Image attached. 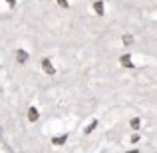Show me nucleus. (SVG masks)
<instances>
[{"label": "nucleus", "instance_id": "nucleus-11", "mask_svg": "<svg viewBox=\"0 0 157 153\" xmlns=\"http://www.w3.org/2000/svg\"><path fill=\"white\" fill-rule=\"evenodd\" d=\"M129 153H139V151H137V149H131V151H129Z\"/></svg>", "mask_w": 157, "mask_h": 153}, {"label": "nucleus", "instance_id": "nucleus-8", "mask_svg": "<svg viewBox=\"0 0 157 153\" xmlns=\"http://www.w3.org/2000/svg\"><path fill=\"white\" fill-rule=\"evenodd\" d=\"M94 8H96L98 14H104V4H101V2H96V4H94Z\"/></svg>", "mask_w": 157, "mask_h": 153}, {"label": "nucleus", "instance_id": "nucleus-4", "mask_svg": "<svg viewBox=\"0 0 157 153\" xmlns=\"http://www.w3.org/2000/svg\"><path fill=\"white\" fill-rule=\"evenodd\" d=\"M38 115H40V113H38V109H36L34 105L28 109V119H30V121H38Z\"/></svg>", "mask_w": 157, "mask_h": 153}, {"label": "nucleus", "instance_id": "nucleus-5", "mask_svg": "<svg viewBox=\"0 0 157 153\" xmlns=\"http://www.w3.org/2000/svg\"><path fill=\"white\" fill-rule=\"evenodd\" d=\"M52 143H54V145H64V143H66V135H58V137H54Z\"/></svg>", "mask_w": 157, "mask_h": 153}, {"label": "nucleus", "instance_id": "nucleus-12", "mask_svg": "<svg viewBox=\"0 0 157 153\" xmlns=\"http://www.w3.org/2000/svg\"><path fill=\"white\" fill-rule=\"evenodd\" d=\"M0 137H2V127H0Z\"/></svg>", "mask_w": 157, "mask_h": 153}, {"label": "nucleus", "instance_id": "nucleus-7", "mask_svg": "<svg viewBox=\"0 0 157 153\" xmlns=\"http://www.w3.org/2000/svg\"><path fill=\"white\" fill-rule=\"evenodd\" d=\"M139 125H141V119H139V117L131 119V127H133V129H139Z\"/></svg>", "mask_w": 157, "mask_h": 153}, {"label": "nucleus", "instance_id": "nucleus-6", "mask_svg": "<svg viewBox=\"0 0 157 153\" xmlns=\"http://www.w3.org/2000/svg\"><path fill=\"white\" fill-rule=\"evenodd\" d=\"M121 42L125 44V46H131V44H133V36H131V34H125V36L121 38Z\"/></svg>", "mask_w": 157, "mask_h": 153}, {"label": "nucleus", "instance_id": "nucleus-9", "mask_svg": "<svg viewBox=\"0 0 157 153\" xmlns=\"http://www.w3.org/2000/svg\"><path fill=\"white\" fill-rule=\"evenodd\" d=\"M96 127H98V121H94V123H90V125H88V127H86V133H90V131H92V129H96Z\"/></svg>", "mask_w": 157, "mask_h": 153}, {"label": "nucleus", "instance_id": "nucleus-10", "mask_svg": "<svg viewBox=\"0 0 157 153\" xmlns=\"http://www.w3.org/2000/svg\"><path fill=\"white\" fill-rule=\"evenodd\" d=\"M131 141L137 143V141H139V135H137V133H133V135H131Z\"/></svg>", "mask_w": 157, "mask_h": 153}, {"label": "nucleus", "instance_id": "nucleus-3", "mask_svg": "<svg viewBox=\"0 0 157 153\" xmlns=\"http://www.w3.org/2000/svg\"><path fill=\"white\" fill-rule=\"evenodd\" d=\"M119 62H121V66H125V68H133V62H131V56H129V54L121 56V58H119Z\"/></svg>", "mask_w": 157, "mask_h": 153}, {"label": "nucleus", "instance_id": "nucleus-2", "mask_svg": "<svg viewBox=\"0 0 157 153\" xmlns=\"http://www.w3.org/2000/svg\"><path fill=\"white\" fill-rule=\"evenodd\" d=\"M14 58H16V62H20V64H24V62L30 58V54H28L26 50H16L14 52Z\"/></svg>", "mask_w": 157, "mask_h": 153}, {"label": "nucleus", "instance_id": "nucleus-1", "mask_svg": "<svg viewBox=\"0 0 157 153\" xmlns=\"http://www.w3.org/2000/svg\"><path fill=\"white\" fill-rule=\"evenodd\" d=\"M42 70L48 74V76H56V68L52 66L50 58H44V60H42Z\"/></svg>", "mask_w": 157, "mask_h": 153}]
</instances>
